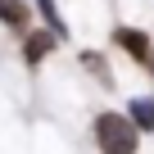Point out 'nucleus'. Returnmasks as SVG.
Instances as JSON below:
<instances>
[{
  "mask_svg": "<svg viewBox=\"0 0 154 154\" xmlns=\"http://www.w3.org/2000/svg\"><path fill=\"white\" fill-rule=\"evenodd\" d=\"M136 122L131 118H122V113H100L95 118V140H100V149L104 154H136Z\"/></svg>",
  "mask_w": 154,
  "mask_h": 154,
  "instance_id": "1",
  "label": "nucleus"
},
{
  "mask_svg": "<svg viewBox=\"0 0 154 154\" xmlns=\"http://www.w3.org/2000/svg\"><path fill=\"white\" fill-rule=\"evenodd\" d=\"M113 41H118V45H122V50H127L131 59L149 63V50H154V45H149V36H145L140 27H118V32H113Z\"/></svg>",
  "mask_w": 154,
  "mask_h": 154,
  "instance_id": "2",
  "label": "nucleus"
},
{
  "mask_svg": "<svg viewBox=\"0 0 154 154\" xmlns=\"http://www.w3.org/2000/svg\"><path fill=\"white\" fill-rule=\"evenodd\" d=\"M127 113H131V122H136L140 131H154V100H145V95H136Z\"/></svg>",
  "mask_w": 154,
  "mask_h": 154,
  "instance_id": "3",
  "label": "nucleus"
},
{
  "mask_svg": "<svg viewBox=\"0 0 154 154\" xmlns=\"http://www.w3.org/2000/svg\"><path fill=\"white\" fill-rule=\"evenodd\" d=\"M0 18H5V23H14V27H23L27 5H18V0H0Z\"/></svg>",
  "mask_w": 154,
  "mask_h": 154,
  "instance_id": "4",
  "label": "nucleus"
},
{
  "mask_svg": "<svg viewBox=\"0 0 154 154\" xmlns=\"http://www.w3.org/2000/svg\"><path fill=\"white\" fill-rule=\"evenodd\" d=\"M50 45H54V32H36V36H32V41H27V59H32V63H36V59H41V54H45V50H50Z\"/></svg>",
  "mask_w": 154,
  "mask_h": 154,
  "instance_id": "5",
  "label": "nucleus"
},
{
  "mask_svg": "<svg viewBox=\"0 0 154 154\" xmlns=\"http://www.w3.org/2000/svg\"><path fill=\"white\" fill-rule=\"evenodd\" d=\"M82 63H86V68H91V72L100 77V82H104V86H113V77H109V63H104L100 54H82Z\"/></svg>",
  "mask_w": 154,
  "mask_h": 154,
  "instance_id": "6",
  "label": "nucleus"
},
{
  "mask_svg": "<svg viewBox=\"0 0 154 154\" xmlns=\"http://www.w3.org/2000/svg\"><path fill=\"white\" fill-rule=\"evenodd\" d=\"M41 14H45V23L59 27V36H63V18H59V9H54V0H41Z\"/></svg>",
  "mask_w": 154,
  "mask_h": 154,
  "instance_id": "7",
  "label": "nucleus"
},
{
  "mask_svg": "<svg viewBox=\"0 0 154 154\" xmlns=\"http://www.w3.org/2000/svg\"><path fill=\"white\" fill-rule=\"evenodd\" d=\"M149 72H154V50H149Z\"/></svg>",
  "mask_w": 154,
  "mask_h": 154,
  "instance_id": "8",
  "label": "nucleus"
}]
</instances>
